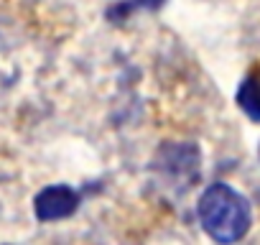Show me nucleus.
Returning <instances> with one entry per match:
<instances>
[{"label": "nucleus", "mask_w": 260, "mask_h": 245, "mask_svg": "<svg viewBox=\"0 0 260 245\" xmlns=\"http://www.w3.org/2000/svg\"><path fill=\"white\" fill-rule=\"evenodd\" d=\"M199 222L217 242H235L242 240L250 230L252 212L247 199L235 192L230 184H212L204 189L199 199Z\"/></svg>", "instance_id": "1"}, {"label": "nucleus", "mask_w": 260, "mask_h": 245, "mask_svg": "<svg viewBox=\"0 0 260 245\" xmlns=\"http://www.w3.org/2000/svg\"><path fill=\"white\" fill-rule=\"evenodd\" d=\"M77 207H79V194L72 187H64V184H54V187L41 189L36 194V202H34L36 217L41 222L64 220V217L74 215Z\"/></svg>", "instance_id": "2"}, {"label": "nucleus", "mask_w": 260, "mask_h": 245, "mask_svg": "<svg viewBox=\"0 0 260 245\" xmlns=\"http://www.w3.org/2000/svg\"><path fill=\"white\" fill-rule=\"evenodd\" d=\"M237 102L252 120L260 122V77H257V72L247 74V79L242 82V87L237 92Z\"/></svg>", "instance_id": "3"}]
</instances>
